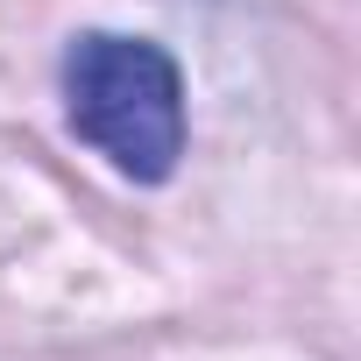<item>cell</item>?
I'll return each mask as SVG.
<instances>
[{"label": "cell", "mask_w": 361, "mask_h": 361, "mask_svg": "<svg viewBox=\"0 0 361 361\" xmlns=\"http://www.w3.org/2000/svg\"><path fill=\"white\" fill-rule=\"evenodd\" d=\"M64 114L135 185H163L185 156V78L142 36H78L64 50Z\"/></svg>", "instance_id": "1"}]
</instances>
